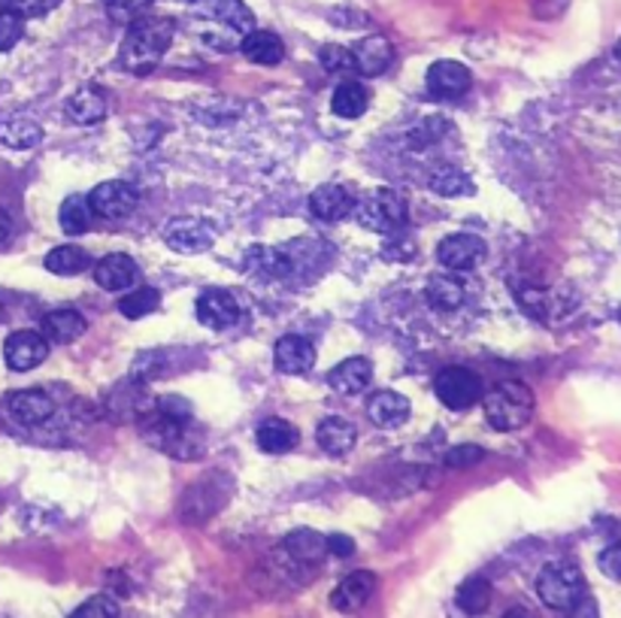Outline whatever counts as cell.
<instances>
[{"instance_id":"cell-33","label":"cell","mask_w":621,"mask_h":618,"mask_svg":"<svg viewBox=\"0 0 621 618\" xmlns=\"http://www.w3.org/2000/svg\"><path fill=\"white\" fill-rule=\"evenodd\" d=\"M458 607L467 616H483L485 609L491 607V583L483 579V576H470L458 588Z\"/></svg>"},{"instance_id":"cell-31","label":"cell","mask_w":621,"mask_h":618,"mask_svg":"<svg viewBox=\"0 0 621 618\" xmlns=\"http://www.w3.org/2000/svg\"><path fill=\"white\" fill-rule=\"evenodd\" d=\"M282 549L294 558V562H322L324 552H328V539L315 531H294L291 537L282 543Z\"/></svg>"},{"instance_id":"cell-38","label":"cell","mask_w":621,"mask_h":618,"mask_svg":"<svg viewBox=\"0 0 621 618\" xmlns=\"http://www.w3.org/2000/svg\"><path fill=\"white\" fill-rule=\"evenodd\" d=\"M24 34V19L10 7H0V52H10Z\"/></svg>"},{"instance_id":"cell-32","label":"cell","mask_w":621,"mask_h":618,"mask_svg":"<svg viewBox=\"0 0 621 618\" xmlns=\"http://www.w3.org/2000/svg\"><path fill=\"white\" fill-rule=\"evenodd\" d=\"M58 222H61V230L64 234H85L92 228V206H89V197L82 195H70L61 209H58Z\"/></svg>"},{"instance_id":"cell-18","label":"cell","mask_w":621,"mask_h":618,"mask_svg":"<svg viewBox=\"0 0 621 618\" xmlns=\"http://www.w3.org/2000/svg\"><path fill=\"white\" fill-rule=\"evenodd\" d=\"M368 415L370 422L382 428V431H394V428H401L410 419V401L392 389L376 391L368 403Z\"/></svg>"},{"instance_id":"cell-20","label":"cell","mask_w":621,"mask_h":618,"mask_svg":"<svg viewBox=\"0 0 621 618\" xmlns=\"http://www.w3.org/2000/svg\"><path fill=\"white\" fill-rule=\"evenodd\" d=\"M10 406L12 419L22 424H43L46 419H52V412H55V403L49 398L46 391L40 389H24V391H15L10 394Z\"/></svg>"},{"instance_id":"cell-26","label":"cell","mask_w":621,"mask_h":618,"mask_svg":"<svg viewBox=\"0 0 621 618\" xmlns=\"http://www.w3.org/2000/svg\"><path fill=\"white\" fill-rule=\"evenodd\" d=\"M106 106H110V97L97 85H85L68 101V115L80 125H92V122L104 119Z\"/></svg>"},{"instance_id":"cell-36","label":"cell","mask_w":621,"mask_h":618,"mask_svg":"<svg viewBox=\"0 0 621 618\" xmlns=\"http://www.w3.org/2000/svg\"><path fill=\"white\" fill-rule=\"evenodd\" d=\"M158 303H162V298H158L155 288H134V291H127L125 298L118 300V312L125 319H143V316L155 312Z\"/></svg>"},{"instance_id":"cell-50","label":"cell","mask_w":621,"mask_h":618,"mask_svg":"<svg viewBox=\"0 0 621 618\" xmlns=\"http://www.w3.org/2000/svg\"><path fill=\"white\" fill-rule=\"evenodd\" d=\"M615 55H619V61H621V40H619V47H615Z\"/></svg>"},{"instance_id":"cell-41","label":"cell","mask_w":621,"mask_h":618,"mask_svg":"<svg viewBox=\"0 0 621 618\" xmlns=\"http://www.w3.org/2000/svg\"><path fill=\"white\" fill-rule=\"evenodd\" d=\"M485 459V452L479 446H473V443H460V446H455V449H449L446 452V467H452V470H470V467H476L479 461Z\"/></svg>"},{"instance_id":"cell-14","label":"cell","mask_w":621,"mask_h":618,"mask_svg":"<svg viewBox=\"0 0 621 618\" xmlns=\"http://www.w3.org/2000/svg\"><path fill=\"white\" fill-rule=\"evenodd\" d=\"M470 89V70L458 64V61H437L427 70V92L443 101L460 97Z\"/></svg>"},{"instance_id":"cell-8","label":"cell","mask_w":621,"mask_h":618,"mask_svg":"<svg viewBox=\"0 0 621 618\" xmlns=\"http://www.w3.org/2000/svg\"><path fill=\"white\" fill-rule=\"evenodd\" d=\"M89 206H92V213H97L106 222H122V218H127L137 209V192L127 183H122V179L101 183L89 195Z\"/></svg>"},{"instance_id":"cell-49","label":"cell","mask_w":621,"mask_h":618,"mask_svg":"<svg viewBox=\"0 0 621 618\" xmlns=\"http://www.w3.org/2000/svg\"><path fill=\"white\" fill-rule=\"evenodd\" d=\"M507 618H530V616H525V612H509Z\"/></svg>"},{"instance_id":"cell-27","label":"cell","mask_w":621,"mask_h":618,"mask_svg":"<svg viewBox=\"0 0 621 618\" xmlns=\"http://www.w3.org/2000/svg\"><path fill=\"white\" fill-rule=\"evenodd\" d=\"M40 140H43V131L28 115H12L7 122H0V143L7 150H31Z\"/></svg>"},{"instance_id":"cell-13","label":"cell","mask_w":621,"mask_h":618,"mask_svg":"<svg viewBox=\"0 0 621 618\" xmlns=\"http://www.w3.org/2000/svg\"><path fill=\"white\" fill-rule=\"evenodd\" d=\"M273 361H277L279 373L286 377H303L310 373L312 364H315V346L307 340V337H298V333H288L277 343L273 349Z\"/></svg>"},{"instance_id":"cell-1","label":"cell","mask_w":621,"mask_h":618,"mask_svg":"<svg viewBox=\"0 0 621 618\" xmlns=\"http://www.w3.org/2000/svg\"><path fill=\"white\" fill-rule=\"evenodd\" d=\"M139 431L152 446L173 459L195 461L204 455V431L195 424L192 403L183 398H162L149 412H143Z\"/></svg>"},{"instance_id":"cell-44","label":"cell","mask_w":621,"mask_h":618,"mask_svg":"<svg viewBox=\"0 0 621 618\" xmlns=\"http://www.w3.org/2000/svg\"><path fill=\"white\" fill-rule=\"evenodd\" d=\"M392 240H389V246L382 249V255L389 258V261H413L415 258V243L406 240L401 230H397V237L394 234H389Z\"/></svg>"},{"instance_id":"cell-9","label":"cell","mask_w":621,"mask_h":618,"mask_svg":"<svg viewBox=\"0 0 621 618\" xmlns=\"http://www.w3.org/2000/svg\"><path fill=\"white\" fill-rule=\"evenodd\" d=\"M164 240L173 253L200 255L216 243V230L209 222H200V218H173L170 228L164 230Z\"/></svg>"},{"instance_id":"cell-5","label":"cell","mask_w":621,"mask_h":618,"mask_svg":"<svg viewBox=\"0 0 621 618\" xmlns=\"http://www.w3.org/2000/svg\"><path fill=\"white\" fill-rule=\"evenodd\" d=\"M537 595L549 609H570L586 597V576L570 562L546 564L537 576Z\"/></svg>"},{"instance_id":"cell-10","label":"cell","mask_w":621,"mask_h":618,"mask_svg":"<svg viewBox=\"0 0 621 618\" xmlns=\"http://www.w3.org/2000/svg\"><path fill=\"white\" fill-rule=\"evenodd\" d=\"M3 358H7V367L15 373L34 370L49 358V340L40 331H15L7 337Z\"/></svg>"},{"instance_id":"cell-39","label":"cell","mask_w":621,"mask_h":618,"mask_svg":"<svg viewBox=\"0 0 621 618\" xmlns=\"http://www.w3.org/2000/svg\"><path fill=\"white\" fill-rule=\"evenodd\" d=\"M319 61L328 73H355V55L343 47H322Z\"/></svg>"},{"instance_id":"cell-28","label":"cell","mask_w":621,"mask_h":618,"mask_svg":"<svg viewBox=\"0 0 621 618\" xmlns=\"http://www.w3.org/2000/svg\"><path fill=\"white\" fill-rule=\"evenodd\" d=\"M368 106L370 92L355 80L340 82V89H337L334 97H331V110H334V115H340V119H361V115L368 113Z\"/></svg>"},{"instance_id":"cell-51","label":"cell","mask_w":621,"mask_h":618,"mask_svg":"<svg viewBox=\"0 0 621 618\" xmlns=\"http://www.w3.org/2000/svg\"><path fill=\"white\" fill-rule=\"evenodd\" d=\"M619 321H621V307H619Z\"/></svg>"},{"instance_id":"cell-34","label":"cell","mask_w":621,"mask_h":618,"mask_svg":"<svg viewBox=\"0 0 621 618\" xmlns=\"http://www.w3.org/2000/svg\"><path fill=\"white\" fill-rule=\"evenodd\" d=\"M427 185L443 197H460L473 195V183L467 173L455 171V167H437V171L427 176Z\"/></svg>"},{"instance_id":"cell-3","label":"cell","mask_w":621,"mask_h":618,"mask_svg":"<svg viewBox=\"0 0 621 618\" xmlns=\"http://www.w3.org/2000/svg\"><path fill=\"white\" fill-rule=\"evenodd\" d=\"M483 410L488 424L495 431H518L530 422L534 415V391L525 385V382H516V379H507L495 389L488 391L483 398Z\"/></svg>"},{"instance_id":"cell-6","label":"cell","mask_w":621,"mask_h":618,"mask_svg":"<svg viewBox=\"0 0 621 618\" xmlns=\"http://www.w3.org/2000/svg\"><path fill=\"white\" fill-rule=\"evenodd\" d=\"M434 391L443 406L449 410H470L473 403H479L483 394V382L479 377L467 370V367H446L443 373H437L434 379Z\"/></svg>"},{"instance_id":"cell-11","label":"cell","mask_w":621,"mask_h":618,"mask_svg":"<svg viewBox=\"0 0 621 618\" xmlns=\"http://www.w3.org/2000/svg\"><path fill=\"white\" fill-rule=\"evenodd\" d=\"M485 258V240H479L476 234H449L446 240H439L437 246V261L458 274V270H473L476 264Z\"/></svg>"},{"instance_id":"cell-24","label":"cell","mask_w":621,"mask_h":618,"mask_svg":"<svg viewBox=\"0 0 621 618\" xmlns=\"http://www.w3.org/2000/svg\"><path fill=\"white\" fill-rule=\"evenodd\" d=\"M240 49L242 55L249 58L252 64H261V68H273V64H279L286 58L282 40L273 31H258V28L242 37Z\"/></svg>"},{"instance_id":"cell-48","label":"cell","mask_w":621,"mask_h":618,"mask_svg":"<svg viewBox=\"0 0 621 618\" xmlns=\"http://www.w3.org/2000/svg\"><path fill=\"white\" fill-rule=\"evenodd\" d=\"M12 237V218L0 209V246Z\"/></svg>"},{"instance_id":"cell-12","label":"cell","mask_w":621,"mask_h":618,"mask_svg":"<svg viewBox=\"0 0 621 618\" xmlns=\"http://www.w3.org/2000/svg\"><path fill=\"white\" fill-rule=\"evenodd\" d=\"M197 319L204 321L207 328H213V331H228L240 321V307L225 288H207L197 298Z\"/></svg>"},{"instance_id":"cell-7","label":"cell","mask_w":621,"mask_h":618,"mask_svg":"<svg viewBox=\"0 0 621 618\" xmlns=\"http://www.w3.org/2000/svg\"><path fill=\"white\" fill-rule=\"evenodd\" d=\"M197 12L209 24H221L225 34H230L237 43L242 37L255 31V16L242 0H197Z\"/></svg>"},{"instance_id":"cell-23","label":"cell","mask_w":621,"mask_h":618,"mask_svg":"<svg viewBox=\"0 0 621 618\" xmlns=\"http://www.w3.org/2000/svg\"><path fill=\"white\" fill-rule=\"evenodd\" d=\"M315 440H319L322 452L334 455V459H343V455H349L352 446H355L358 431L352 422H345V419H337V415H331V419H324V422L319 424Z\"/></svg>"},{"instance_id":"cell-17","label":"cell","mask_w":621,"mask_h":618,"mask_svg":"<svg viewBox=\"0 0 621 618\" xmlns=\"http://www.w3.org/2000/svg\"><path fill=\"white\" fill-rule=\"evenodd\" d=\"M373 382V364L368 358H345L340 364L328 373V385L337 391V394H361Z\"/></svg>"},{"instance_id":"cell-4","label":"cell","mask_w":621,"mask_h":618,"mask_svg":"<svg viewBox=\"0 0 621 618\" xmlns=\"http://www.w3.org/2000/svg\"><path fill=\"white\" fill-rule=\"evenodd\" d=\"M352 216L361 228L376 230V234H397L406 225L410 206L394 188H373L361 200H355Z\"/></svg>"},{"instance_id":"cell-19","label":"cell","mask_w":621,"mask_h":618,"mask_svg":"<svg viewBox=\"0 0 621 618\" xmlns=\"http://www.w3.org/2000/svg\"><path fill=\"white\" fill-rule=\"evenodd\" d=\"M352 206H355V200H352V195L345 192L343 185H319L310 195V213L319 222H340V218L352 213Z\"/></svg>"},{"instance_id":"cell-25","label":"cell","mask_w":621,"mask_h":618,"mask_svg":"<svg viewBox=\"0 0 621 618\" xmlns=\"http://www.w3.org/2000/svg\"><path fill=\"white\" fill-rule=\"evenodd\" d=\"M85 319H82V312L76 309H55V312H49L46 319H43V337H46L49 343H58V346H68L73 340H80L82 333H85Z\"/></svg>"},{"instance_id":"cell-30","label":"cell","mask_w":621,"mask_h":618,"mask_svg":"<svg viewBox=\"0 0 621 618\" xmlns=\"http://www.w3.org/2000/svg\"><path fill=\"white\" fill-rule=\"evenodd\" d=\"M92 267V258L82 246H55L46 255V270L55 276H80Z\"/></svg>"},{"instance_id":"cell-22","label":"cell","mask_w":621,"mask_h":618,"mask_svg":"<svg viewBox=\"0 0 621 618\" xmlns=\"http://www.w3.org/2000/svg\"><path fill=\"white\" fill-rule=\"evenodd\" d=\"M255 440H258V449L267 452V455H282V452H291L298 446V428L286 419H265L255 431Z\"/></svg>"},{"instance_id":"cell-37","label":"cell","mask_w":621,"mask_h":618,"mask_svg":"<svg viewBox=\"0 0 621 618\" xmlns=\"http://www.w3.org/2000/svg\"><path fill=\"white\" fill-rule=\"evenodd\" d=\"M106 16L118 24L137 22L139 16H146V10L152 7V0H104Z\"/></svg>"},{"instance_id":"cell-40","label":"cell","mask_w":621,"mask_h":618,"mask_svg":"<svg viewBox=\"0 0 621 618\" xmlns=\"http://www.w3.org/2000/svg\"><path fill=\"white\" fill-rule=\"evenodd\" d=\"M518 303H521V309H525L528 316H534V319H549L552 295L542 291V288H525V291H518Z\"/></svg>"},{"instance_id":"cell-47","label":"cell","mask_w":621,"mask_h":618,"mask_svg":"<svg viewBox=\"0 0 621 618\" xmlns=\"http://www.w3.org/2000/svg\"><path fill=\"white\" fill-rule=\"evenodd\" d=\"M328 552H334L340 558H349L355 552V543L345 537V534H334V537H328Z\"/></svg>"},{"instance_id":"cell-42","label":"cell","mask_w":621,"mask_h":618,"mask_svg":"<svg viewBox=\"0 0 621 618\" xmlns=\"http://www.w3.org/2000/svg\"><path fill=\"white\" fill-rule=\"evenodd\" d=\"M61 3V0H3V7H10L12 12H19L22 19H40Z\"/></svg>"},{"instance_id":"cell-43","label":"cell","mask_w":621,"mask_h":618,"mask_svg":"<svg viewBox=\"0 0 621 618\" xmlns=\"http://www.w3.org/2000/svg\"><path fill=\"white\" fill-rule=\"evenodd\" d=\"M70 618H118V607L110 597H92L89 604H82Z\"/></svg>"},{"instance_id":"cell-16","label":"cell","mask_w":621,"mask_h":618,"mask_svg":"<svg viewBox=\"0 0 621 618\" xmlns=\"http://www.w3.org/2000/svg\"><path fill=\"white\" fill-rule=\"evenodd\" d=\"M137 261L122 253L104 255L101 261L94 264V282L106 291H125L137 282Z\"/></svg>"},{"instance_id":"cell-46","label":"cell","mask_w":621,"mask_h":618,"mask_svg":"<svg viewBox=\"0 0 621 618\" xmlns=\"http://www.w3.org/2000/svg\"><path fill=\"white\" fill-rule=\"evenodd\" d=\"M567 612H570V618H600V612H598V604H594V600H591V597H579V600H576L573 607L567 609Z\"/></svg>"},{"instance_id":"cell-15","label":"cell","mask_w":621,"mask_h":618,"mask_svg":"<svg viewBox=\"0 0 621 618\" xmlns=\"http://www.w3.org/2000/svg\"><path fill=\"white\" fill-rule=\"evenodd\" d=\"M376 591V576L370 570H355L345 576L343 583L337 585L334 595H331V607L337 612H358V609L368 604L370 597Z\"/></svg>"},{"instance_id":"cell-29","label":"cell","mask_w":621,"mask_h":618,"mask_svg":"<svg viewBox=\"0 0 621 618\" xmlns=\"http://www.w3.org/2000/svg\"><path fill=\"white\" fill-rule=\"evenodd\" d=\"M425 298L434 309H443V312H449V309H458L460 303H464V286H460L455 276L439 274V276H434L431 282H427Z\"/></svg>"},{"instance_id":"cell-35","label":"cell","mask_w":621,"mask_h":618,"mask_svg":"<svg viewBox=\"0 0 621 618\" xmlns=\"http://www.w3.org/2000/svg\"><path fill=\"white\" fill-rule=\"evenodd\" d=\"M246 267L255 276H286L288 255L279 249H267V246H255L252 253L246 255Z\"/></svg>"},{"instance_id":"cell-45","label":"cell","mask_w":621,"mask_h":618,"mask_svg":"<svg viewBox=\"0 0 621 618\" xmlns=\"http://www.w3.org/2000/svg\"><path fill=\"white\" fill-rule=\"evenodd\" d=\"M600 573L612 579V583H621V543H612L610 549L600 552Z\"/></svg>"},{"instance_id":"cell-2","label":"cell","mask_w":621,"mask_h":618,"mask_svg":"<svg viewBox=\"0 0 621 618\" xmlns=\"http://www.w3.org/2000/svg\"><path fill=\"white\" fill-rule=\"evenodd\" d=\"M173 43V22L162 16H139L137 22L127 24V34L118 49V61L127 73L146 76L162 64L164 52Z\"/></svg>"},{"instance_id":"cell-21","label":"cell","mask_w":621,"mask_h":618,"mask_svg":"<svg viewBox=\"0 0 621 618\" xmlns=\"http://www.w3.org/2000/svg\"><path fill=\"white\" fill-rule=\"evenodd\" d=\"M352 55H355L358 73H364V76H380V73H385V70L392 68L394 49L382 34H370L358 43Z\"/></svg>"}]
</instances>
